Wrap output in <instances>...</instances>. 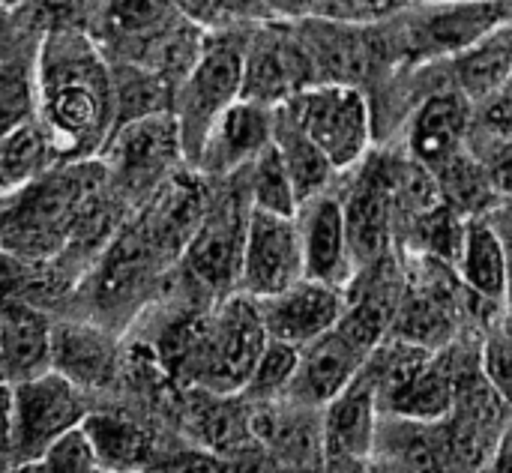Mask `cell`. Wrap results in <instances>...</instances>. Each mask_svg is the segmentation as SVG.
<instances>
[{
  "label": "cell",
  "instance_id": "37",
  "mask_svg": "<svg viewBox=\"0 0 512 473\" xmlns=\"http://www.w3.org/2000/svg\"><path fill=\"white\" fill-rule=\"evenodd\" d=\"M486 216L492 219L495 231L501 234L504 255H507V303H504V312H507V318L512 321V201L495 204Z\"/></svg>",
  "mask_w": 512,
  "mask_h": 473
},
{
  "label": "cell",
  "instance_id": "23",
  "mask_svg": "<svg viewBox=\"0 0 512 473\" xmlns=\"http://www.w3.org/2000/svg\"><path fill=\"white\" fill-rule=\"evenodd\" d=\"M84 429L96 447L105 473H147L159 459L153 438L126 414L90 411Z\"/></svg>",
  "mask_w": 512,
  "mask_h": 473
},
{
  "label": "cell",
  "instance_id": "8",
  "mask_svg": "<svg viewBox=\"0 0 512 473\" xmlns=\"http://www.w3.org/2000/svg\"><path fill=\"white\" fill-rule=\"evenodd\" d=\"M321 81L306 39L288 30L285 21L270 18L246 33L243 51V99L270 108L288 102L303 87Z\"/></svg>",
  "mask_w": 512,
  "mask_h": 473
},
{
  "label": "cell",
  "instance_id": "12",
  "mask_svg": "<svg viewBox=\"0 0 512 473\" xmlns=\"http://www.w3.org/2000/svg\"><path fill=\"white\" fill-rule=\"evenodd\" d=\"M348 306V291L303 276L291 288L258 300L261 321L267 327V336L285 345H294L297 351L330 333Z\"/></svg>",
  "mask_w": 512,
  "mask_h": 473
},
{
  "label": "cell",
  "instance_id": "6",
  "mask_svg": "<svg viewBox=\"0 0 512 473\" xmlns=\"http://www.w3.org/2000/svg\"><path fill=\"white\" fill-rule=\"evenodd\" d=\"M249 210V201L234 192L210 201L204 219L180 255L186 279L213 300H225L240 291Z\"/></svg>",
  "mask_w": 512,
  "mask_h": 473
},
{
  "label": "cell",
  "instance_id": "29",
  "mask_svg": "<svg viewBox=\"0 0 512 473\" xmlns=\"http://www.w3.org/2000/svg\"><path fill=\"white\" fill-rule=\"evenodd\" d=\"M180 6L207 33L243 30L273 18L267 0H180Z\"/></svg>",
  "mask_w": 512,
  "mask_h": 473
},
{
  "label": "cell",
  "instance_id": "10",
  "mask_svg": "<svg viewBox=\"0 0 512 473\" xmlns=\"http://www.w3.org/2000/svg\"><path fill=\"white\" fill-rule=\"evenodd\" d=\"M306 276L303 243L297 216H279L264 210H249L240 294L252 300L273 297Z\"/></svg>",
  "mask_w": 512,
  "mask_h": 473
},
{
  "label": "cell",
  "instance_id": "28",
  "mask_svg": "<svg viewBox=\"0 0 512 473\" xmlns=\"http://www.w3.org/2000/svg\"><path fill=\"white\" fill-rule=\"evenodd\" d=\"M297 363H300V351L294 345L270 339L264 354L255 363V372H252L243 396L249 402H258V405H270V402L282 399L288 393L291 381H294Z\"/></svg>",
  "mask_w": 512,
  "mask_h": 473
},
{
  "label": "cell",
  "instance_id": "38",
  "mask_svg": "<svg viewBox=\"0 0 512 473\" xmlns=\"http://www.w3.org/2000/svg\"><path fill=\"white\" fill-rule=\"evenodd\" d=\"M483 473H512V420L504 429V435L498 438V447H495V453H492Z\"/></svg>",
  "mask_w": 512,
  "mask_h": 473
},
{
  "label": "cell",
  "instance_id": "2",
  "mask_svg": "<svg viewBox=\"0 0 512 473\" xmlns=\"http://www.w3.org/2000/svg\"><path fill=\"white\" fill-rule=\"evenodd\" d=\"M246 33H240V30L207 33L198 60L192 63V69L174 90L171 111H174L183 156L189 165H195L213 123L243 96Z\"/></svg>",
  "mask_w": 512,
  "mask_h": 473
},
{
  "label": "cell",
  "instance_id": "15",
  "mask_svg": "<svg viewBox=\"0 0 512 473\" xmlns=\"http://www.w3.org/2000/svg\"><path fill=\"white\" fill-rule=\"evenodd\" d=\"M297 225H300L306 276L348 291L351 282L357 279V261L351 252L342 201L330 192H321L318 198L300 204Z\"/></svg>",
  "mask_w": 512,
  "mask_h": 473
},
{
  "label": "cell",
  "instance_id": "3",
  "mask_svg": "<svg viewBox=\"0 0 512 473\" xmlns=\"http://www.w3.org/2000/svg\"><path fill=\"white\" fill-rule=\"evenodd\" d=\"M276 108L324 150L336 171L363 165L372 144V105L360 87L315 81Z\"/></svg>",
  "mask_w": 512,
  "mask_h": 473
},
{
  "label": "cell",
  "instance_id": "18",
  "mask_svg": "<svg viewBox=\"0 0 512 473\" xmlns=\"http://www.w3.org/2000/svg\"><path fill=\"white\" fill-rule=\"evenodd\" d=\"M474 129V99L456 87H438L429 93L411 117V156L423 168H435L453 153L471 144Z\"/></svg>",
  "mask_w": 512,
  "mask_h": 473
},
{
  "label": "cell",
  "instance_id": "1",
  "mask_svg": "<svg viewBox=\"0 0 512 473\" xmlns=\"http://www.w3.org/2000/svg\"><path fill=\"white\" fill-rule=\"evenodd\" d=\"M36 123L66 162L99 156L114 129V72L84 30H45L33 60Z\"/></svg>",
  "mask_w": 512,
  "mask_h": 473
},
{
  "label": "cell",
  "instance_id": "4",
  "mask_svg": "<svg viewBox=\"0 0 512 473\" xmlns=\"http://www.w3.org/2000/svg\"><path fill=\"white\" fill-rule=\"evenodd\" d=\"M180 159L186 162L174 111L120 123L99 153L108 186L141 204H147L174 177V165Z\"/></svg>",
  "mask_w": 512,
  "mask_h": 473
},
{
  "label": "cell",
  "instance_id": "32",
  "mask_svg": "<svg viewBox=\"0 0 512 473\" xmlns=\"http://www.w3.org/2000/svg\"><path fill=\"white\" fill-rule=\"evenodd\" d=\"M480 369L498 390V396L512 408V321L489 333L480 354Z\"/></svg>",
  "mask_w": 512,
  "mask_h": 473
},
{
  "label": "cell",
  "instance_id": "30",
  "mask_svg": "<svg viewBox=\"0 0 512 473\" xmlns=\"http://www.w3.org/2000/svg\"><path fill=\"white\" fill-rule=\"evenodd\" d=\"M36 120V75L33 66L0 63V141Z\"/></svg>",
  "mask_w": 512,
  "mask_h": 473
},
{
  "label": "cell",
  "instance_id": "21",
  "mask_svg": "<svg viewBox=\"0 0 512 473\" xmlns=\"http://www.w3.org/2000/svg\"><path fill=\"white\" fill-rule=\"evenodd\" d=\"M456 273H459L462 285L477 300L498 306L504 312V303H507V255H504L501 234L495 231V225L486 213L468 219L465 246H462V258L456 264Z\"/></svg>",
  "mask_w": 512,
  "mask_h": 473
},
{
  "label": "cell",
  "instance_id": "19",
  "mask_svg": "<svg viewBox=\"0 0 512 473\" xmlns=\"http://www.w3.org/2000/svg\"><path fill=\"white\" fill-rule=\"evenodd\" d=\"M378 414V387L363 366V372L330 405H324V450L342 462H366L378 441Z\"/></svg>",
  "mask_w": 512,
  "mask_h": 473
},
{
  "label": "cell",
  "instance_id": "25",
  "mask_svg": "<svg viewBox=\"0 0 512 473\" xmlns=\"http://www.w3.org/2000/svg\"><path fill=\"white\" fill-rule=\"evenodd\" d=\"M273 144L279 147L285 165H288V174L294 180V189H297V198L300 204L318 198L321 192H327L336 168L333 162L324 156V150L306 135L300 132L279 108H276V126H273Z\"/></svg>",
  "mask_w": 512,
  "mask_h": 473
},
{
  "label": "cell",
  "instance_id": "14",
  "mask_svg": "<svg viewBox=\"0 0 512 473\" xmlns=\"http://www.w3.org/2000/svg\"><path fill=\"white\" fill-rule=\"evenodd\" d=\"M366 360L369 351L336 324L330 333L300 348V363L285 396L297 408H324L363 372Z\"/></svg>",
  "mask_w": 512,
  "mask_h": 473
},
{
  "label": "cell",
  "instance_id": "39",
  "mask_svg": "<svg viewBox=\"0 0 512 473\" xmlns=\"http://www.w3.org/2000/svg\"><path fill=\"white\" fill-rule=\"evenodd\" d=\"M30 0H0V9L3 12H12V9H21V6H27Z\"/></svg>",
  "mask_w": 512,
  "mask_h": 473
},
{
  "label": "cell",
  "instance_id": "13",
  "mask_svg": "<svg viewBox=\"0 0 512 473\" xmlns=\"http://www.w3.org/2000/svg\"><path fill=\"white\" fill-rule=\"evenodd\" d=\"M276 108L237 99L207 132L195 168L207 177H234L246 171L273 144Z\"/></svg>",
  "mask_w": 512,
  "mask_h": 473
},
{
  "label": "cell",
  "instance_id": "17",
  "mask_svg": "<svg viewBox=\"0 0 512 473\" xmlns=\"http://www.w3.org/2000/svg\"><path fill=\"white\" fill-rule=\"evenodd\" d=\"M117 363L120 354L111 327L93 321L51 324V369L84 393L111 387L117 378Z\"/></svg>",
  "mask_w": 512,
  "mask_h": 473
},
{
  "label": "cell",
  "instance_id": "40",
  "mask_svg": "<svg viewBox=\"0 0 512 473\" xmlns=\"http://www.w3.org/2000/svg\"><path fill=\"white\" fill-rule=\"evenodd\" d=\"M6 473H42V471H39V465H36V462H30V465H15V468H9Z\"/></svg>",
  "mask_w": 512,
  "mask_h": 473
},
{
  "label": "cell",
  "instance_id": "35",
  "mask_svg": "<svg viewBox=\"0 0 512 473\" xmlns=\"http://www.w3.org/2000/svg\"><path fill=\"white\" fill-rule=\"evenodd\" d=\"M147 473H228V468L204 453H174V456H159Z\"/></svg>",
  "mask_w": 512,
  "mask_h": 473
},
{
  "label": "cell",
  "instance_id": "5",
  "mask_svg": "<svg viewBox=\"0 0 512 473\" xmlns=\"http://www.w3.org/2000/svg\"><path fill=\"white\" fill-rule=\"evenodd\" d=\"M267 342L270 336L261 321L258 300L240 291L225 300H216L213 312H207L195 387L213 396L243 393Z\"/></svg>",
  "mask_w": 512,
  "mask_h": 473
},
{
  "label": "cell",
  "instance_id": "26",
  "mask_svg": "<svg viewBox=\"0 0 512 473\" xmlns=\"http://www.w3.org/2000/svg\"><path fill=\"white\" fill-rule=\"evenodd\" d=\"M408 0H276L270 6L279 21H324L345 27H372L390 21Z\"/></svg>",
  "mask_w": 512,
  "mask_h": 473
},
{
  "label": "cell",
  "instance_id": "33",
  "mask_svg": "<svg viewBox=\"0 0 512 473\" xmlns=\"http://www.w3.org/2000/svg\"><path fill=\"white\" fill-rule=\"evenodd\" d=\"M486 135H489V132H486ZM474 153L486 162L495 192H498L504 201H512V138L489 135V150H477V147H474Z\"/></svg>",
  "mask_w": 512,
  "mask_h": 473
},
{
  "label": "cell",
  "instance_id": "36",
  "mask_svg": "<svg viewBox=\"0 0 512 473\" xmlns=\"http://www.w3.org/2000/svg\"><path fill=\"white\" fill-rule=\"evenodd\" d=\"M15 468V414L12 384H0V473Z\"/></svg>",
  "mask_w": 512,
  "mask_h": 473
},
{
  "label": "cell",
  "instance_id": "11",
  "mask_svg": "<svg viewBox=\"0 0 512 473\" xmlns=\"http://www.w3.org/2000/svg\"><path fill=\"white\" fill-rule=\"evenodd\" d=\"M507 21H512V0H462L408 18L399 39L411 57H453Z\"/></svg>",
  "mask_w": 512,
  "mask_h": 473
},
{
  "label": "cell",
  "instance_id": "9",
  "mask_svg": "<svg viewBox=\"0 0 512 473\" xmlns=\"http://www.w3.org/2000/svg\"><path fill=\"white\" fill-rule=\"evenodd\" d=\"M408 165L375 159L366 162L363 174L351 186L342 210L345 228L351 240V252L357 261V273L381 264L393 252V228H396V201L405 183Z\"/></svg>",
  "mask_w": 512,
  "mask_h": 473
},
{
  "label": "cell",
  "instance_id": "34",
  "mask_svg": "<svg viewBox=\"0 0 512 473\" xmlns=\"http://www.w3.org/2000/svg\"><path fill=\"white\" fill-rule=\"evenodd\" d=\"M480 126L489 135L512 138V81H507L501 90H495L489 99H483Z\"/></svg>",
  "mask_w": 512,
  "mask_h": 473
},
{
  "label": "cell",
  "instance_id": "31",
  "mask_svg": "<svg viewBox=\"0 0 512 473\" xmlns=\"http://www.w3.org/2000/svg\"><path fill=\"white\" fill-rule=\"evenodd\" d=\"M36 465L42 473H105L84 423L60 435Z\"/></svg>",
  "mask_w": 512,
  "mask_h": 473
},
{
  "label": "cell",
  "instance_id": "22",
  "mask_svg": "<svg viewBox=\"0 0 512 473\" xmlns=\"http://www.w3.org/2000/svg\"><path fill=\"white\" fill-rule=\"evenodd\" d=\"M453 87L471 96L474 102L489 99L512 81V21L495 27L465 51L450 57Z\"/></svg>",
  "mask_w": 512,
  "mask_h": 473
},
{
  "label": "cell",
  "instance_id": "24",
  "mask_svg": "<svg viewBox=\"0 0 512 473\" xmlns=\"http://www.w3.org/2000/svg\"><path fill=\"white\" fill-rule=\"evenodd\" d=\"M465 231H468V216H462L444 201L411 213L405 222L408 249L417 258H432V261L450 264L453 270L462 258Z\"/></svg>",
  "mask_w": 512,
  "mask_h": 473
},
{
  "label": "cell",
  "instance_id": "41",
  "mask_svg": "<svg viewBox=\"0 0 512 473\" xmlns=\"http://www.w3.org/2000/svg\"><path fill=\"white\" fill-rule=\"evenodd\" d=\"M0 12H3V9H0Z\"/></svg>",
  "mask_w": 512,
  "mask_h": 473
},
{
  "label": "cell",
  "instance_id": "16",
  "mask_svg": "<svg viewBox=\"0 0 512 473\" xmlns=\"http://www.w3.org/2000/svg\"><path fill=\"white\" fill-rule=\"evenodd\" d=\"M99 48H114L120 63H141L144 54L180 27L189 15L180 0H102L96 9Z\"/></svg>",
  "mask_w": 512,
  "mask_h": 473
},
{
  "label": "cell",
  "instance_id": "7",
  "mask_svg": "<svg viewBox=\"0 0 512 473\" xmlns=\"http://www.w3.org/2000/svg\"><path fill=\"white\" fill-rule=\"evenodd\" d=\"M90 393L48 369L30 381L12 384L15 414V465L39 462L42 453L90 414Z\"/></svg>",
  "mask_w": 512,
  "mask_h": 473
},
{
  "label": "cell",
  "instance_id": "20",
  "mask_svg": "<svg viewBox=\"0 0 512 473\" xmlns=\"http://www.w3.org/2000/svg\"><path fill=\"white\" fill-rule=\"evenodd\" d=\"M0 366L6 384H21L51 369V321L18 300L0 306Z\"/></svg>",
  "mask_w": 512,
  "mask_h": 473
},
{
  "label": "cell",
  "instance_id": "27",
  "mask_svg": "<svg viewBox=\"0 0 512 473\" xmlns=\"http://www.w3.org/2000/svg\"><path fill=\"white\" fill-rule=\"evenodd\" d=\"M243 177V192L252 210H264V213H279V216H297L300 210V198L294 189V180L288 174V165L279 153L276 144H270L246 171H240Z\"/></svg>",
  "mask_w": 512,
  "mask_h": 473
}]
</instances>
